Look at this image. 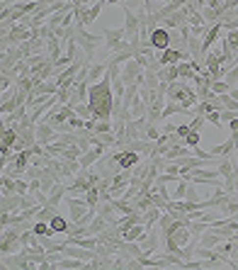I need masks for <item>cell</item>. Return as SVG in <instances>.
<instances>
[{
  "label": "cell",
  "instance_id": "1",
  "mask_svg": "<svg viewBox=\"0 0 238 270\" xmlns=\"http://www.w3.org/2000/svg\"><path fill=\"white\" fill-rule=\"evenodd\" d=\"M88 105L93 110V120H112L115 117V90L110 73L88 88Z\"/></svg>",
  "mask_w": 238,
  "mask_h": 270
},
{
  "label": "cell",
  "instance_id": "2",
  "mask_svg": "<svg viewBox=\"0 0 238 270\" xmlns=\"http://www.w3.org/2000/svg\"><path fill=\"white\" fill-rule=\"evenodd\" d=\"M105 42V37L102 34H93V32H88L85 27H80V25H75V44L88 54V59L93 61L95 59V51H97V47Z\"/></svg>",
  "mask_w": 238,
  "mask_h": 270
},
{
  "label": "cell",
  "instance_id": "3",
  "mask_svg": "<svg viewBox=\"0 0 238 270\" xmlns=\"http://www.w3.org/2000/svg\"><path fill=\"white\" fill-rule=\"evenodd\" d=\"M22 251V229L20 226H5L2 229V239H0V253L7 256V253H17Z\"/></svg>",
  "mask_w": 238,
  "mask_h": 270
},
{
  "label": "cell",
  "instance_id": "4",
  "mask_svg": "<svg viewBox=\"0 0 238 270\" xmlns=\"http://www.w3.org/2000/svg\"><path fill=\"white\" fill-rule=\"evenodd\" d=\"M102 7H105V0H97L95 5H78V7H73V12H75V25L90 27V25L100 17Z\"/></svg>",
  "mask_w": 238,
  "mask_h": 270
},
{
  "label": "cell",
  "instance_id": "5",
  "mask_svg": "<svg viewBox=\"0 0 238 270\" xmlns=\"http://www.w3.org/2000/svg\"><path fill=\"white\" fill-rule=\"evenodd\" d=\"M2 268H15V270H39V266L24 253V251H17V253H7L2 256Z\"/></svg>",
  "mask_w": 238,
  "mask_h": 270
},
{
  "label": "cell",
  "instance_id": "6",
  "mask_svg": "<svg viewBox=\"0 0 238 270\" xmlns=\"http://www.w3.org/2000/svg\"><path fill=\"white\" fill-rule=\"evenodd\" d=\"M148 42H151V47L156 49V51H166V49H170V44H173V29H168V27H156L153 32H151V37H148Z\"/></svg>",
  "mask_w": 238,
  "mask_h": 270
},
{
  "label": "cell",
  "instance_id": "7",
  "mask_svg": "<svg viewBox=\"0 0 238 270\" xmlns=\"http://www.w3.org/2000/svg\"><path fill=\"white\" fill-rule=\"evenodd\" d=\"M139 244H141V248H143V253H146V256L158 253V248L163 246V239H161L158 226H156V229H148V231H146V234L139 239Z\"/></svg>",
  "mask_w": 238,
  "mask_h": 270
},
{
  "label": "cell",
  "instance_id": "8",
  "mask_svg": "<svg viewBox=\"0 0 238 270\" xmlns=\"http://www.w3.org/2000/svg\"><path fill=\"white\" fill-rule=\"evenodd\" d=\"M146 68L141 66L136 59H131V61H126L124 66H121V80H124V85H131V83H136L139 78H141V73H143Z\"/></svg>",
  "mask_w": 238,
  "mask_h": 270
},
{
  "label": "cell",
  "instance_id": "9",
  "mask_svg": "<svg viewBox=\"0 0 238 270\" xmlns=\"http://www.w3.org/2000/svg\"><path fill=\"white\" fill-rule=\"evenodd\" d=\"M221 34H224V22H221V20H219V22H214V25H209V29H207L204 39H202V49H204V54L214 47V42H216V39H221Z\"/></svg>",
  "mask_w": 238,
  "mask_h": 270
},
{
  "label": "cell",
  "instance_id": "10",
  "mask_svg": "<svg viewBox=\"0 0 238 270\" xmlns=\"http://www.w3.org/2000/svg\"><path fill=\"white\" fill-rule=\"evenodd\" d=\"M61 132H56L51 124H47V122H39L37 124V144H42V146H49V144H54L56 139H59Z\"/></svg>",
  "mask_w": 238,
  "mask_h": 270
},
{
  "label": "cell",
  "instance_id": "11",
  "mask_svg": "<svg viewBox=\"0 0 238 270\" xmlns=\"http://www.w3.org/2000/svg\"><path fill=\"white\" fill-rule=\"evenodd\" d=\"M158 61L163 64V66H175L180 61H190V54H185V51H180V49H166V51H161V56H158Z\"/></svg>",
  "mask_w": 238,
  "mask_h": 270
},
{
  "label": "cell",
  "instance_id": "12",
  "mask_svg": "<svg viewBox=\"0 0 238 270\" xmlns=\"http://www.w3.org/2000/svg\"><path fill=\"white\" fill-rule=\"evenodd\" d=\"M105 151H107L105 146H93V148H88V151L80 156V166H83V168H93V166L105 156Z\"/></svg>",
  "mask_w": 238,
  "mask_h": 270
},
{
  "label": "cell",
  "instance_id": "13",
  "mask_svg": "<svg viewBox=\"0 0 238 270\" xmlns=\"http://www.w3.org/2000/svg\"><path fill=\"white\" fill-rule=\"evenodd\" d=\"M117 156H119V166H121V168H134V166H139V163L143 161L141 153L126 151V148H117Z\"/></svg>",
  "mask_w": 238,
  "mask_h": 270
},
{
  "label": "cell",
  "instance_id": "14",
  "mask_svg": "<svg viewBox=\"0 0 238 270\" xmlns=\"http://www.w3.org/2000/svg\"><path fill=\"white\" fill-rule=\"evenodd\" d=\"M107 73H110V71H107V61H93L90 68H88V83H90V85H93V83H100Z\"/></svg>",
  "mask_w": 238,
  "mask_h": 270
},
{
  "label": "cell",
  "instance_id": "15",
  "mask_svg": "<svg viewBox=\"0 0 238 270\" xmlns=\"http://www.w3.org/2000/svg\"><path fill=\"white\" fill-rule=\"evenodd\" d=\"M49 224H51V231H54V234H68V231L73 229V221H71V219H66V217L59 214V212L51 217V221H49Z\"/></svg>",
  "mask_w": 238,
  "mask_h": 270
},
{
  "label": "cell",
  "instance_id": "16",
  "mask_svg": "<svg viewBox=\"0 0 238 270\" xmlns=\"http://www.w3.org/2000/svg\"><path fill=\"white\" fill-rule=\"evenodd\" d=\"M161 217H163V207H151L148 212H143V224H146V231H148V229H156V226H158V221H161Z\"/></svg>",
  "mask_w": 238,
  "mask_h": 270
},
{
  "label": "cell",
  "instance_id": "17",
  "mask_svg": "<svg viewBox=\"0 0 238 270\" xmlns=\"http://www.w3.org/2000/svg\"><path fill=\"white\" fill-rule=\"evenodd\" d=\"M134 54H136V49H134L131 44H126V47H121L119 51H115V54L110 56V61H115V64H119V66H124L126 61L134 59Z\"/></svg>",
  "mask_w": 238,
  "mask_h": 270
},
{
  "label": "cell",
  "instance_id": "18",
  "mask_svg": "<svg viewBox=\"0 0 238 270\" xmlns=\"http://www.w3.org/2000/svg\"><path fill=\"white\" fill-rule=\"evenodd\" d=\"M178 75H180V80H194V78L199 75V71L194 68L192 61H180L178 64Z\"/></svg>",
  "mask_w": 238,
  "mask_h": 270
},
{
  "label": "cell",
  "instance_id": "19",
  "mask_svg": "<svg viewBox=\"0 0 238 270\" xmlns=\"http://www.w3.org/2000/svg\"><path fill=\"white\" fill-rule=\"evenodd\" d=\"M107 226H110V221H107L102 214H95V217H93V221L88 224V231H90V236H97V234H102Z\"/></svg>",
  "mask_w": 238,
  "mask_h": 270
},
{
  "label": "cell",
  "instance_id": "20",
  "mask_svg": "<svg viewBox=\"0 0 238 270\" xmlns=\"http://www.w3.org/2000/svg\"><path fill=\"white\" fill-rule=\"evenodd\" d=\"M143 234H146V224L141 221V224H134L131 229H126L121 236H124V241H139Z\"/></svg>",
  "mask_w": 238,
  "mask_h": 270
},
{
  "label": "cell",
  "instance_id": "21",
  "mask_svg": "<svg viewBox=\"0 0 238 270\" xmlns=\"http://www.w3.org/2000/svg\"><path fill=\"white\" fill-rule=\"evenodd\" d=\"M97 214H102V217H105L110 224H115V221H117V209H115V204L110 202V200H107V202H102L100 207H97Z\"/></svg>",
  "mask_w": 238,
  "mask_h": 270
},
{
  "label": "cell",
  "instance_id": "22",
  "mask_svg": "<svg viewBox=\"0 0 238 270\" xmlns=\"http://www.w3.org/2000/svg\"><path fill=\"white\" fill-rule=\"evenodd\" d=\"M83 153H85V151H83L78 144H71V146H66V151L61 153V158H63V161H80Z\"/></svg>",
  "mask_w": 238,
  "mask_h": 270
},
{
  "label": "cell",
  "instance_id": "23",
  "mask_svg": "<svg viewBox=\"0 0 238 270\" xmlns=\"http://www.w3.org/2000/svg\"><path fill=\"white\" fill-rule=\"evenodd\" d=\"M17 141V132L12 127H2V139H0V146L2 148H12Z\"/></svg>",
  "mask_w": 238,
  "mask_h": 270
},
{
  "label": "cell",
  "instance_id": "24",
  "mask_svg": "<svg viewBox=\"0 0 238 270\" xmlns=\"http://www.w3.org/2000/svg\"><path fill=\"white\" fill-rule=\"evenodd\" d=\"M221 39L226 42L229 51L236 56V54H238V29H226V37H221Z\"/></svg>",
  "mask_w": 238,
  "mask_h": 270
},
{
  "label": "cell",
  "instance_id": "25",
  "mask_svg": "<svg viewBox=\"0 0 238 270\" xmlns=\"http://www.w3.org/2000/svg\"><path fill=\"white\" fill-rule=\"evenodd\" d=\"M202 17H204V22H207V25H214V22H219V20H221V12H219V10H214V7H209V5H204V7H202Z\"/></svg>",
  "mask_w": 238,
  "mask_h": 270
},
{
  "label": "cell",
  "instance_id": "26",
  "mask_svg": "<svg viewBox=\"0 0 238 270\" xmlns=\"http://www.w3.org/2000/svg\"><path fill=\"white\" fill-rule=\"evenodd\" d=\"M207 122H212L216 129H221L224 132V127H226V122L221 120V112L219 110H212V112H207Z\"/></svg>",
  "mask_w": 238,
  "mask_h": 270
},
{
  "label": "cell",
  "instance_id": "27",
  "mask_svg": "<svg viewBox=\"0 0 238 270\" xmlns=\"http://www.w3.org/2000/svg\"><path fill=\"white\" fill-rule=\"evenodd\" d=\"M73 110H75L78 117H83V120H93V110H90L88 102H78V105H73Z\"/></svg>",
  "mask_w": 238,
  "mask_h": 270
},
{
  "label": "cell",
  "instance_id": "28",
  "mask_svg": "<svg viewBox=\"0 0 238 270\" xmlns=\"http://www.w3.org/2000/svg\"><path fill=\"white\" fill-rule=\"evenodd\" d=\"M212 90H214L216 95H226V93H231V85H229L224 78H219V80L212 83Z\"/></svg>",
  "mask_w": 238,
  "mask_h": 270
},
{
  "label": "cell",
  "instance_id": "29",
  "mask_svg": "<svg viewBox=\"0 0 238 270\" xmlns=\"http://www.w3.org/2000/svg\"><path fill=\"white\" fill-rule=\"evenodd\" d=\"M15 193L17 195H29V180L27 178H15Z\"/></svg>",
  "mask_w": 238,
  "mask_h": 270
},
{
  "label": "cell",
  "instance_id": "30",
  "mask_svg": "<svg viewBox=\"0 0 238 270\" xmlns=\"http://www.w3.org/2000/svg\"><path fill=\"white\" fill-rule=\"evenodd\" d=\"M185 200H190V202H202V197H199V193H197V188H194V183H192V180H187V193H185Z\"/></svg>",
  "mask_w": 238,
  "mask_h": 270
},
{
  "label": "cell",
  "instance_id": "31",
  "mask_svg": "<svg viewBox=\"0 0 238 270\" xmlns=\"http://www.w3.org/2000/svg\"><path fill=\"white\" fill-rule=\"evenodd\" d=\"M199 141H202V132H190L185 136V146H190V148H197Z\"/></svg>",
  "mask_w": 238,
  "mask_h": 270
},
{
  "label": "cell",
  "instance_id": "32",
  "mask_svg": "<svg viewBox=\"0 0 238 270\" xmlns=\"http://www.w3.org/2000/svg\"><path fill=\"white\" fill-rule=\"evenodd\" d=\"M39 175H42V168H39V166H34V163H29L22 178H27V180H37Z\"/></svg>",
  "mask_w": 238,
  "mask_h": 270
},
{
  "label": "cell",
  "instance_id": "33",
  "mask_svg": "<svg viewBox=\"0 0 238 270\" xmlns=\"http://www.w3.org/2000/svg\"><path fill=\"white\" fill-rule=\"evenodd\" d=\"M161 134H163V132H158V127H156L153 122H148V124H146V132H143V139H151V141H156V139H158Z\"/></svg>",
  "mask_w": 238,
  "mask_h": 270
},
{
  "label": "cell",
  "instance_id": "34",
  "mask_svg": "<svg viewBox=\"0 0 238 270\" xmlns=\"http://www.w3.org/2000/svg\"><path fill=\"white\" fill-rule=\"evenodd\" d=\"M224 80H226V83H229L231 88H236V85H238V66L231 68V71H229V73L224 75Z\"/></svg>",
  "mask_w": 238,
  "mask_h": 270
},
{
  "label": "cell",
  "instance_id": "35",
  "mask_svg": "<svg viewBox=\"0 0 238 270\" xmlns=\"http://www.w3.org/2000/svg\"><path fill=\"white\" fill-rule=\"evenodd\" d=\"M221 102H224V110H236V112H238V100H234L229 93H226V95H221Z\"/></svg>",
  "mask_w": 238,
  "mask_h": 270
},
{
  "label": "cell",
  "instance_id": "36",
  "mask_svg": "<svg viewBox=\"0 0 238 270\" xmlns=\"http://www.w3.org/2000/svg\"><path fill=\"white\" fill-rule=\"evenodd\" d=\"M185 193H187V180H178V190L173 193V200H185Z\"/></svg>",
  "mask_w": 238,
  "mask_h": 270
},
{
  "label": "cell",
  "instance_id": "37",
  "mask_svg": "<svg viewBox=\"0 0 238 270\" xmlns=\"http://www.w3.org/2000/svg\"><path fill=\"white\" fill-rule=\"evenodd\" d=\"M42 190V180L37 178V180H29V193H39Z\"/></svg>",
  "mask_w": 238,
  "mask_h": 270
},
{
  "label": "cell",
  "instance_id": "38",
  "mask_svg": "<svg viewBox=\"0 0 238 270\" xmlns=\"http://www.w3.org/2000/svg\"><path fill=\"white\" fill-rule=\"evenodd\" d=\"M173 132H178V127H175L173 122H166V127H163V134H173Z\"/></svg>",
  "mask_w": 238,
  "mask_h": 270
},
{
  "label": "cell",
  "instance_id": "39",
  "mask_svg": "<svg viewBox=\"0 0 238 270\" xmlns=\"http://www.w3.org/2000/svg\"><path fill=\"white\" fill-rule=\"evenodd\" d=\"M175 134H180V136H182V139H185V136L190 134V124H180V127H178V132H175Z\"/></svg>",
  "mask_w": 238,
  "mask_h": 270
},
{
  "label": "cell",
  "instance_id": "40",
  "mask_svg": "<svg viewBox=\"0 0 238 270\" xmlns=\"http://www.w3.org/2000/svg\"><path fill=\"white\" fill-rule=\"evenodd\" d=\"M95 2H97V0H73L71 5H73V7H78V5H95Z\"/></svg>",
  "mask_w": 238,
  "mask_h": 270
},
{
  "label": "cell",
  "instance_id": "41",
  "mask_svg": "<svg viewBox=\"0 0 238 270\" xmlns=\"http://www.w3.org/2000/svg\"><path fill=\"white\" fill-rule=\"evenodd\" d=\"M0 5H2V7H12L15 2H12V0H0Z\"/></svg>",
  "mask_w": 238,
  "mask_h": 270
},
{
  "label": "cell",
  "instance_id": "42",
  "mask_svg": "<svg viewBox=\"0 0 238 270\" xmlns=\"http://www.w3.org/2000/svg\"><path fill=\"white\" fill-rule=\"evenodd\" d=\"M229 95H231L234 100H238V88H231V93H229Z\"/></svg>",
  "mask_w": 238,
  "mask_h": 270
},
{
  "label": "cell",
  "instance_id": "43",
  "mask_svg": "<svg viewBox=\"0 0 238 270\" xmlns=\"http://www.w3.org/2000/svg\"><path fill=\"white\" fill-rule=\"evenodd\" d=\"M168 2H170V0H158V5H168Z\"/></svg>",
  "mask_w": 238,
  "mask_h": 270
},
{
  "label": "cell",
  "instance_id": "44",
  "mask_svg": "<svg viewBox=\"0 0 238 270\" xmlns=\"http://www.w3.org/2000/svg\"><path fill=\"white\" fill-rule=\"evenodd\" d=\"M66 2H73V0H66Z\"/></svg>",
  "mask_w": 238,
  "mask_h": 270
},
{
  "label": "cell",
  "instance_id": "45",
  "mask_svg": "<svg viewBox=\"0 0 238 270\" xmlns=\"http://www.w3.org/2000/svg\"><path fill=\"white\" fill-rule=\"evenodd\" d=\"M236 156H238V148H236Z\"/></svg>",
  "mask_w": 238,
  "mask_h": 270
}]
</instances>
